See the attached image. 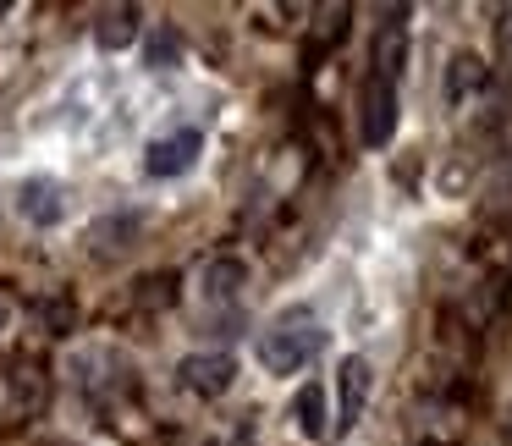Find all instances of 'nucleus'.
<instances>
[{
    "label": "nucleus",
    "mask_w": 512,
    "mask_h": 446,
    "mask_svg": "<svg viewBox=\"0 0 512 446\" xmlns=\"http://www.w3.org/2000/svg\"><path fill=\"white\" fill-rule=\"evenodd\" d=\"M320 347H325V331L309 320V314H298V320H281V325H270V331L259 336V364H265L270 375H298V369L314 364Z\"/></svg>",
    "instance_id": "1"
},
{
    "label": "nucleus",
    "mask_w": 512,
    "mask_h": 446,
    "mask_svg": "<svg viewBox=\"0 0 512 446\" xmlns=\"http://www.w3.org/2000/svg\"><path fill=\"white\" fill-rule=\"evenodd\" d=\"M358 138H364V149H386L397 138V83L375 78V72L358 89Z\"/></svg>",
    "instance_id": "2"
},
{
    "label": "nucleus",
    "mask_w": 512,
    "mask_h": 446,
    "mask_svg": "<svg viewBox=\"0 0 512 446\" xmlns=\"http://www.w3.org/2000/svg\"><path fill=\"white\" fill-rule=\"evenodd\" d=\"M199 155H204V133L199 127H177V133L155 138V144L144 149V171L155 182H171V177H182V171L199 166Z\"/></svg>",
    "instance_id": "3"
},
{
    "label": "nucleus",
    "mask_w": 512,
    "mask_h": 446,
    "mask_svg": "<svg viewBox=\"0 0 512 446\" xmlns=\"http://www.w3.org/2000/svg\"><path fill=\"white\" fill-rule=\"evenodd\" d=\"M369 391H375V369H369V358H342L336 364V435H347L358 419H364V402Z\"/></svg>",
    "instance_id": "4"
},
{
    "label": "nucleus",
    "mask_w": 512,
    "mask_h": 446,
    "mask_svg": "<svg viewBox=\"0 0 512 446\" xmlns=\"http://www.w3.org/2000/svg\"><path fill=\"white\" fill-rule=\"evenodd\" d=\"M177 380H182V391H193V397H226L232 391V380H237V358L232 353H188L177 364Z\"/></svg>",
    "instance_id": "5"
},
{
    "label": "nucleus",
    "mask_w": 512,
    "mask_h": 446,
    "mask_svg": "<svg viewBox=\"0 0 512 446\" xmlns=\"http://www.w3.org/2000/svg\"><path fill=\"white\" fill-rule=\"evenodd\" d=\"M402 67H408V6H391L386 23L375 28V78L397 83Z\"/></svg>",
    "instance_id": "6"
},
{
    "label": "nucleus",
    "mask_w": 512,
    "mask_h": 446,
    "mask_svg": "<svg viewBox=\"0 0 512 446\" xmlns=\"http://www.w3.org/2000/svg\"><path fill=\"white\" fill-rule=\"evenodd\" d=\"M199 292H204V303H237L248 292V259L215 254L210 265L199 270Z\"/></svg>",
    "instance_id": "7"
},
{
    "label": "nucleus",
    "mask_w": 512,
    "mask_h": 446,
    "mask_svg": "<svg viewBox=\"0 0 512 446\" xmlns=\"http://www.w3.org/2000/svg\"><path fill=\"white\" fill-rule=\"evenodd\" d=\"M17 210H23L28 226H56L67 215V193H61L56 177H28L17 188Z\"/></svg>",
    "instance_id": "8"
},
{
    "label": "nucleus",
    "mask_w": 512,
    "mask_h": 446,
    "mask_svg": "<svg viewBox=\"0 0 512 446\" xmlns=\"http://www.w3.org/2000/svg\"><path fill=\"white\" fill-rule=\"evenodd\" d=\"M138 232H144V215H138V210L100 215V221L89 226V248H94L100 259H111V254H127V248L138 243Z\"/></svg>",
    "instance_id": "9"
},
{
    "label": "nucleus",
    "mask_w": 512,
    "mask_h": 446,
    "mask_svg": "<svg viewBox=\"0 0 512 446\" xmlns=\"http://www.w3.org/2000/svg\"><path fill=\"white\" fill-rule=\"evenodd\" d=\"M485 83H490V67L474 50H457V56L446 61V105H468L474 94H485Z\"/></svg>",
    "instance_id": "10"
},
{
    "label": "nucleus",
    "mask_w": 512,
    "mask_h": 446,
    "mask_svg": "<svg viewBox=\"0 0 512 446\" xmlns=\"http://www.w3.org/2000/svg\"><path fill=\"white\" fill-rule=\"evenodd\" d=\"M138 28H144V12H138V6H105L100 23H94V45L100 50H127L138 39Z\"/></svg>",
    "instance_id": "11"
},
{
    "label": "nucleus",
    "mask_w": 512,
    "mask_h": 446,
    "mask_svg": "<svg viewBox=\"0 0 512 446\" xmlns=\"http://www.w3.org/2000/svg\"><path fill=\"white\" fill-rule=\"evenodd\" d=\"M292 419H298V430L309 435V441H320V435L331 430V419H325V386H320V380H309V386L298 391V402H292Z\"/></svg>",
    "instance_id": "12"
},
{
    "label": "nucleus",
    "mask_w": 512,
    "mask_h": 446,
    "mask_svg": "<svg viewBox=\"0 0 512 446\" xmlns=\"http://www.w3.org/2000/svg\"><path fill=\"white\" fill-rule=\"evenodd\" d=\"M6 402H12V413H39L45 408V375L39 369H17L6 380Z\"/></svg>",
    "instance_id": "13"
},
{
    "label": "nucleus",
    "mask_w": 512,
    "mask_h": 446,
    "mask_svg": "<svg viewBox=\"0 0 512 446\" xmlns=\"http://www.w3.org/2000/svg\"><path fill=\"white\" fill-rule=\"evenodd\" d=\"M144 67L149 72L182 67V34H177V28H155V34L144 39Z\"/></svg>",
    "instance_id": "14"
},
{
    "label": "nucleus",
    "mask_w": 512,
    "mask_h": 446,
    "mask_svg": "<svg viewBox=\"0 0 512 446\" xmlns=\"http://www.w3.org/2000/svg\"><path fill=\"white\" fill-rule=\"evenodd\" d=\"M171 287H177V276H149V281H144V292H138V303H149V309L160 303V309H166V303L177 298Z\"/></svg>",
    "instance_id": "15"
},
{
    "label": "nucleus",
    "mask_w": 512,
    "mask_h": 446,
    "mask_svg": "<svg viewBox=\"0 0 512 446\" xmlns=\"http://www.w3.org/2000/svg\"><path fill=\"white\" fill-rule=\"evenodd\" d=\"M501 50H507V61H512V12L501 17Z\"/></svg>",
    "instance_id": "16"
},
{
    "label": "nucleus",
    "mask_w": 512,
    "mask_h": 446,
    "mask_svg": "<svg viewBox=\"0 0 512 446\" xmlns=\"http://www.w3.org/2000/svg\"><path fill=\"white\" fill-rule=\"evenodd\" d=\"M6 325H12V309H6V303H0V336H6Z\"/></svg>",
    "instance_id": "17"
},
{
    "label": "nucleus",
    "mask_w": 512,
    "mask_h": 446,
    "mask_svg": "<svg viewBox=\"0 0 512 446\" xmlns=\"http://www.w3.org/2000/svg\"><path fill=\"white\" fill-rule=\"evenodd\" d=\"M507 435H512V424H507Z\"/></svg>",
    "instance_id": "18"
}]
</instances>
